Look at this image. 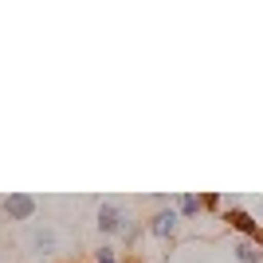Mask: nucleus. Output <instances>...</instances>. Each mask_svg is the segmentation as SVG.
<instances>
[{
  "label": "nucleus",
  "instance_id": "nucleus-1",
  "mask_svg": "<svg viewBox=\"0 0 263 263\" xmlns=\"http://www.w3.org/2000/svg\"><path fill=\"white\" fill-rule=\"evenodd\" d=\"M130 212L122 209L118 200H102L99 209H95V228H99V236L102 240H122V232H126V224H130Z\"/></svg>",
  "mask_w": 263,
  "mask_h": 263
},
{
  "label": "nucleus",
  "instance_id": "nucleus-2",
  "mask_svg": "<svg viewBox=\"0 0 263 263\" xmlns=\"http://www.w3.org/2000/svg\"><path fill=\"white\" fill-rule=\"evenodd\" d=\"M0 209H4L8 220L28 224V220H35V212H40V200H35L32 193H8V197H0Z\"/></svg>",
  "mask_w": 263,
  "mask_h": 263
},
{
  "label": "nucleus",
  "instance_id": "nucleus-3",
  "mask_svg": "<svg viewBox=\"0 0 263 263\" xmlns=\"http://www.w3.org/2000/svg\"><path fill=\"white\" fill-rule=\"evenodd\" d=\"M145 228H149V236H157V240H173L177 232H181V216H177V209L173 204H161V209L154 212V216H149V224H145Z\"/></svg>",
  "mask_w": 263,
  "mask_h": 263
},
{
  "label": "nucleus",
  "instance_id": "nucleus-4",
  "mask_svg": "<svg viewBox=\"0 0 263 263\" xmlns=\"http://www.w3.org/2000/svg\"><path fill=\"white\" fill-rule=\"evenodd\" d=\"M28 252L32 255H55L59 252V232L47 228V224L44 228H32L28 232Z\"/></svg>",
  "mask_w": 263,
  "mask_h": 263
},
{
  "label": "nucleus",
  "instance_id": "nucleus-5",
  "mask_svg": "<svg viewBox=\"0 0 263 263\" xmlns=\"http://www.w3.org/2000/svg\"><path fill=\"white\" fill-rule=\"evenodd\" d=\"M169 204L177 209V216H181V220H197L200 212H204V197H193V193H173Z\"/></svg>",
  "mask_w": 263,
  "mask_h": 263
},
{
  "label": "nucleus",
  "instance_id": "nucleus-6",
  "mask_svg": "<svg viewBox=\"0 0 263 263\" xmlns=\"http://www.w3.org/2000/svg\"><path fill=\"white\" fill-rule=\"evenodd\" d=\"M232 255L240 263H263V248L255 240H248V236H240V240L232 243Z\"/></svg>",
  "mask_w": 263,
  "mask_h": 263
},
{
  "label": "nucleus",
  "instance_id": "nucleus-7",
  "mask_svg": "<svg viewBox=\"0 0 263 263\" xmlns=\"http://www.w3.org/2000/svg\"><path fill=\"white\" fill-rule=\"evenodd\" d=\"M95 263H122L118 248H114V243H99V248H95Z\"/></svg>",
  "mask_w": 263,
  "mask_h": 263
},
{
  "label": "nucleus",
  "instance_id": "nucleus-8",
  "mask_svg": "<svg viewBox=\"0 0 263 263\" xmlns=\"http://www.w3.org/2000/svg\"><path fill=\"white\" fill-rule=\"evenodd\" d=\"M138 236H142V228H138V220H130V224H126V232H122V240H126V243H134Z\"/></svg>",
  "mask_w": 263,
  "mask_h": 263
}]
</instances>
